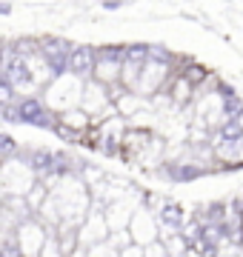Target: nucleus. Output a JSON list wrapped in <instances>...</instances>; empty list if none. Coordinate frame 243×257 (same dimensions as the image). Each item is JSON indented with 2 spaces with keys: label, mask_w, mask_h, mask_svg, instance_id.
Listing matches in <instances>:
<instances>
[{
  "label": "nucleus",
  "mask_w": 243,
  "mask_h": 257,
  "mask_svg": "<svg viewBox=\"0 0 243 257\" xmlns=\"http://www.w3.org/2000/svg\"><path fill=\"white\" fill-rule=\"evenodd\" d=\"M129 231H132V240L138 243V246H152V243H158L163 234H160V220H158V214L149 209V206H138V211H135V217H132L129 223Z\"/></svg>",
  "instance_id": "f03ea898"
},
{
  "label": "nucleus",
  "mask_w": 243,
  "mask_h": 257,
  "mask_svg": "<svg viewBox=\"0 0 243 257\" xmlns=\"http://www.w3.org/2000/svg\"><path fill=\"white\" fill-rule=\"evenodd\" d=\"M94 63H97V49L92 46H75L72 57H69V74L77 77H92L94 74Z\"/></svg>",
  "instance_id": "0eeeda50"
},
{
  "label": "nucleus",
  "mask_w": 243,
  "mask_h": 257,
  "mask_svg": "<svg viewBox=\"0 0 243 257\" xmlns=\"http://www.w3.org/2000/svg\"><path fill=\"white\" fill-rule=\"evenodd\" d=\"M0 257H26V254L20 251L15 237H3V243H0Z\"/></svg>",
  "instance_id": "9b49d317"
},
{
  "label": "nucleus",
  "mask_w": 243,
  "mask_h": 257,
  "mask_svg": "<svg viewBox=\"0 0 243 257\" xmlns=\"http://www.w3.org/2000/svg\"><path fill=\"white\" fill-rule=\"evenodd\" d=\"M52 234H55V229L46 226V223L35 214V217H29L26 223H20V229L15 231V240H18L20 251L26 257H40L43 248H46V243L52 240Z\"/></svg>",
  "instance_id": "f257e3e1"
},
{
  "label": "nucleus",
  "mask_w": 243,
  "mask_h": 257,
  "mask_svg": "<svg viewBox=\"0 0 243 257\" xmlns=\"http://www.w3.org/2000/svg\"><path fill=\"white\" fill-rule=\"evenodd\" d=\"M18 117H20V123L40 126V128H55L57 126V117L43 106V100H38V97H20L18 100Z\"/></svg>",
  "instance_id": "39448f33"
},
{
  "label": "nucleus",
  "mask_w": 243,
  "mask_h": 257,
  "mask_svg": "<svg viewBox=\"0 0 243 257\" xmlns=\"http://www.w3.org/2000/svg\"><path fill=\"white\" fill-rule=\"evenodd\" d=\"M18 155H20V149H18V143L12 140V135H0V157H3V160H15Z\"/></svg>",
  "instance_id": "1a4fd4ad"
},
{
  "label": "nucleus",
  "mask_w": 243,
  "mask_h": 257,
  "mask_svg": "<svg viewBox=\"0 0 243 257\" xmlns=\"http://www.w3.org/2000/svg\"><path fill=\"white\" fill-rule=\"evenodd\" d=\"M86 257H120V248H114L112 240H106V243H97V246L89 248Z\"/></svg>",
  "instance_id": "9d476101"
},
{
  "label": "nucleus",
  "mask_w": 243,
  "mask_h": 257,
  "mask_svg": "<svg viewBox=\"0 0 243 257\" xmlns=\"http://www.w3.org/2000/svg\"><path fill=\"white\" fill-rule=\"evenodd\" d=\"M183 77H186L192 86H200V83H206V72L200 69V66H189L186 72H183Z\"/></svg>",
  "instance_id": "f8f14e48"
},
{
  "label": "nucleus",
  "mask_w": 243,
  "mask_h": 257,
  "mask_svg": "<svg viewBox=\"0 0 243 257\" xmlns=\"http://www.w3.org/2000/svg\"><path fill=\"white\" fill-rule=\"evenodd\" d=\"M169 77V63H160V60H146L143 66V77L138 83V92L141 94H158L163 89V83Z\"/></svg>",
  "instance_id": "423d86ee"
},
{
  "label": "nucleus",
  "mask_w": 243,
  "mask_h": 257,
  "mask_svg": "<svg viewBox=\"0 0 243 257\" xmlns=\"http://www.w3.org/2000/svg\"><path fill=\"white\" fill-rule=\"evenodd\" d=\"M192 94H195V86L180 74L178 80H175V89H172V100H175V106H183V103L192 100Z\"/></svg>",
  "instance_id": "6e6552de"
},
{
  "label": "nucleus",
  "mask_w": 243,
  "mask_h": 257,
  "mask_svg": "<svg viewBox=\"0 0 243 257\" xmlns=\"http://www.w3.org/2000/svg\"><path fill=\"white\" fill-rule=\"evenodd\" d=\"M109 237H112V229H109V220H106V211L92 209L89 217L83 220V226H80V246L92 248L97 243H106Z\"/></svg>",
  "instance_id": "20e7f679"
},
{
  "label": "nucleus",
  "mask_w": 243,
  "mask_h": 257,
  "mask_svg": "<svg viewBox=\"0 0 243 257\" xmlns=\"http://www.w3.org/2000/svg\"><path fill=\"white\" fill-rule=\"evenodd\" d=\"M123 60H126V57H123V49H97V63H94L92 80L103 83V86L120 83Z\"/></svg>",
  "instance_id": "7ed1b4c3"
}]
</instances>
